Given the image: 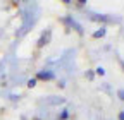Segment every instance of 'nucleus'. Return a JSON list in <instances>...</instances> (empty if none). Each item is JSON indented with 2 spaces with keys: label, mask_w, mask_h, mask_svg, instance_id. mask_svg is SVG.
Segmentation results:
<instances>
[{
  "label": "nucleus",
  "mask_w": 124,
  "mask_h": 120,
  "mask_svg": "<svg viewBox=\"0 0 124 120\" xmlns=\"http://www.w3.org/2000/svg\"><path fill=\"white\" fill-rule=\"evenodd\" d=\"M119 118H121V120H124V112H122V113L119 115Z\"/></svg>",
  "instance_id": "obj_5"
},
{
  "label": "nucleus",
  "mask_w": 124,
  "mask_h": 120,
  "mask_svg": "<svg viewBox=\"0 0 124 120\" xmlns=\"http://www.w3.org/2000/svg\"><path fill=\"white\" fill-rule=\"evenodd\" d=\"M103 33H105V29H100V31H97V33H95V36H97V38H100V36H103Z\"/></svg>",
  "instance_id": "obj_2"
},
{
  "label": "nucleus",
  "mask_w": 124,
  "mask_h": 120,
  "mask_svg": "<svg viewBox=\"0 0 124 120\" xmlns=\"http://www.w3.org/2000/svg\"><path fill=\"white\" fill-rule=\"evenodd\" d=\"M97 74H100V76H103V74H105V70H103V69H97Z\"/></svg>",
  "instance_id": "obj_3"
},
{
  "label": "nucleus",
  "mask_w": 124,
  "mask_h": 120,
  "mask_svg": "<svg viewBox=\"0 0 124 120\" xmlns=\"http://www.w3.org/2000/svg\"><path fill=\"white\" fill-rule=\"evenodd\" d=\"M119 96H121V98L124 100V91H119Z\"/></svg>",
  "instance_id": "obj_4"
},
{
  "label": "nucleus",
  "mask_w": 124,
  "mask_h": 120,
  "mask_svg": "<svg viewBox=\"0 0 124 120\" xmlns=\"http://www.w3.org/2000/svg\"><path fill=\"white\" fill-rule=\"evenodd\" d=\"M38 77H40V79H52V72H45V70H43V72L38 74Z\"/></svg>",
  "instance_id": "obj_1"
}]
</instances>
